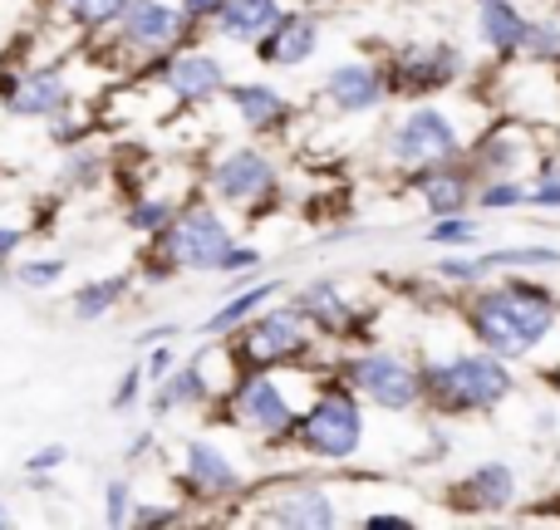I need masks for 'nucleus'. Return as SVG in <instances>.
<instances>
[{
  "label": "nucleus",
  "instance_id": "f257e3e1",
  "mask_svg": "<svg viewBox=\"0 0 560 530\" xmlns=\"http://www.w3.org/2000/svg\"><path fill=\"white\" fill-rule=\"evenodd\" d=\"M556 305L551 295L526 285H497L472 299V329L497 358H522L551 334Z\"/></svg>",
  "mask_w": 560,
  "mask_h": 530
},
{
  "label": "nucleus",
  "instance_id": "f03ea898",
  "mask_svg": "<svg viewBox=\"0 0 560 530\" xmlns=\"http://www.w3.org/2000/svg\"><path fill=\"white\" fill-rule=\"evenodd\" d=\"M418 388L438 398L453 413H467V408H492L512 393V374L497 354H463L447 358V364H433L428 374H418Z\"/></svg>",
  "mask_w": 560,
  "mask_h": 530
},
{
  "label": "nucleus",
  "instance_id": "7ed1b4c3",
  "mask_svg": "<svg viewBox=\"0 0 560 530\" xmlns=\"http://www.w3.org/2000/svg\"><path fill=\"white\" fill-rule=\"evenodd\" d=\"M300 437H305V447L315 457L339 462V457H349L359 447V437H364V417H359V408L349 403L345 393H325L305 417H300Z\"/></svg>",
  "mask_w": 560,
  "mask_h": 530
},
{
  "label": "nucleus",
  "instance_id": "20e7f679",
  "mask_svg": "<svg viewBox=\"0 0 560 530\" xmlns=\"http://www.w3.org/2000/svg\"><path fill=\"white\" fill-rule=\"evenodd\" d=\"M388 148H394V157L408 167H433V163H453V157L463 153V138H457V128L447 123L438 108H413V114L394 128V143Z\"/></svg>",
  "mask_w": 560,
  "mask_h": 530
},
{
  "label": "nucleus",
  "instance_id": "39448f33",
  "mask_svg": "<svg viewBox=\"0 0 560 530\" xmlns=\"http://www.w3.org/2000/svg\"><path fill=\"white\" fill-rule=\"evenodd\" d=\"M226 246H232V232H226V222L217 212H207V207L167 222V256H173L177 266L217 270L226 256Z\"/></svg>",
  "mask_w": 560,
  "mask_h": 530
},
{
  "label": "nucleus",
  "instance_id": "423d86ee",
  "mask_svg": "<svg viewBox=\"0 0 560 530\" xmlns=\"http://www.w3.org/2000/svg\"><path fill=\"white\" fill-rule=\"evenodd\" d=\"M349 384L359 388L364 398H374L378 408H394V413H404V408L418 403V374L408 364H398L394 354H359L354 364H349Z\"/></svg>",
  "mask_w": 560,
  "mask_h": 530
},
{
  "label": "nucleus",
  "instance_id": "0eeeda50",
  "mask_svg": "<svg viewBox=\"0 0 560 530\" xmlns=\"http://www.w3.org/2000/svg\"><path fill=\"white\" fill-rule=\"evenodd\" d=\"M482 39L492 49H532V55H560V30L551 25H532L526 15H516L512 0H487L482 20H477Z\"/></svg>",
  "mask_w": 560,
  "mask_h": 530
},
{
  "label": "nucleus",
  "instance_id": "6e6552de",
  "mask_svg": "<svg viewBox=\"0 0 560 530\" xmlns=\"http://www.w3.org/2000/svg\"><path fill=\"white\" fill-rule=\"evenodd\" d=\"M305 349V315L300 309H271L242 334V354L252 364H280Z\"/></svg>",
  "mask_w": 560,
  "mask_h": 530
},
{
  "label": "nucleus",
  "instance_id": "1a4fd4ad",
  "mask_svg": "<svg viewBox=\"0 0 560 530\" xmlns=\"http://www.w3.org/2000/svg\"><path fill=\"white\" fill-rule=\"evenodd\" d=\"M212 187L226 202H256V197H266L276 187V167H271V157H261L256 148H242V153L217 163Z\"/></svg>",
  "mask_w": 560,
  "mask_h": 530
},
{
  "label": "nucleus",
  "instance_id": "9d476101",
  "mask_svg": "<svg viewBox=\"0 0 560 530\" xmlns=\"http://www.w3.org/2000/svg\"><path fill=\"white\" fill-rule=\"evenodd\" d=\"M236 417L261 437H280V433H290V423H295V417H290V403L280 398V388L271 378H246V384L236 388Z\"/></svg>",
  "mask_w": 560,
  "mask_h": 530
},
{
  "label": "nucleus",
  "instance_id": "9b49d317",
  "mask_svg": "<svg viewBox=\"0 0 560 530\" xmlns=\"http://www.w3.org/2000/svg\"><path fill=\"white\" fill-rule=\"evenodd\" d=\"M457 506L467 511H502V506L516 502V476L506 462H482L467 482H457Z\"/></svg>",
  "mask_w": 560,
  "mask_h": 530
},
{
  "label": "nucleus",
  "instance_id": "f8f14e48",
  "mask_svg": "<svg viewBox=\"0 0 560 530\" xmlns=\"http://www.w3.org/2000/svg\"><path fill=\"white\" fill-rule=\"evenodd\" d=\"M183 30V10L163 5V0H128L124 5V35L143 49H158L167 39H177Z\"/></svg>",
  "mask_w": 560,
  "mask_h": 530
},
{
  "label": "nucleus",
  "instance_id": "ddd939ff",
  "mask_svg": "<svg viewBox=\"0 0 560 530\" xmlns=\"http://www.w3.org/2000/svg\"><path fill=\"white\" fill-rule=\"evenodd\" d=\"M212 20H217V30H222L226 39L252 45V39H261L266 30L280 20V0H217Z\"/></svg>",
  "mask_w": 560,
  "mask_h": 530
},
{
  "label": "nucleus",
  "instance_id": "4468645a",
  "mask_svg": "<svg viewBox=\"0 0 560 530\" xmlns=\"http://www.w3.org/2000/svg\"><path fill=\"white\" fill-rule=\"evenodd\" d=\"M315 45H319L315 20L310 15H285L261 35V59L266 64H300V59L315 55Z\"/></svg>",
  "mask_w": 560,
  "mask_h": 530
},
{
  "label": "nucleus",
  "instance_id": "2eb2a0df",
  "mask_svg": "<svg viewBox=\"0 0 560 530\" xmlns=\"http://www.w3.org/2000/svg\"><path fill=\"white\" fill-rule=\"evenodd\" d=\"M325 94L335 98V108H345V114H364V108L378 104L384 79H378V69H369V64H339V69H329Z\"/></svg>",
  "mask_w": 560,
  "mask_h": 530
},
{
  "label": "nucleus",
  "instance_id": "dca6fc26",
  "mask_svg": "<svg viewBox=\"0 0 560 530\" xmlns=\"http://www.w3.org/2000/svg\"><path fill=\"white\" fill-rule=\"evenodd\" d=\"M167 89H173L183 104H197V98H212L222 89V59L212 55H177L167 64Z\"/></svg>",
  "mask_w": 560,
  "mask_h": 530
},
{
  "label": "nucleus",
  "instance_id": "f3484780",
  "mask_svg": "<svg viewBox=\"0 0 560 530\" xmlns=\"http://www.w3.org/2000/svg\"><path fill=\"white\" fill-rule=\"evenodd\" d=\"M457 69H463V55H457L453 45H418L404 55V84L413 89H443L457 79Z\"/></svg>",
  "mask_w": 560,
  "mask_h": 530
},
{
  "label": "nucleus",
  "instance_id": "a211bd4d",
  "mask_svg": "<svg viewBox=\"0 0 560 530\" xmlns=\"http://www.w3.org/2000/svg\"><path fill=\"white\" fill-rule=\"evenodd\" d=\"M271 521L325 530V526L339 521V511H335V502H329L325 492H315V486H295V492H285V496H276L271 502Z\"/></svg>",
  "mask_w": 560,
  "mask_h": 530
},
{
  "label": "nucleus",
  "instance_id": "6ab92c4d",
  "mask_svg": "<svg viewBox=\"0 0 560 530\" xmlns=\"http://www.w3.org/2000/svg\"><path fill=\"white\" fill-rule=\"evenodd\" d=\"M187 482L192 486H202L207 496H226V492H236V467L226 462V452L222 447H212V443H187Z\"/></svg>",
  "mask_w": 560,
  "mask_h": 530
},
{
  "label": "nucleus",
  "instance_id": "aec40b11",
  "mask_svg": "<svg viewBox=\"0 0 560 530\" xmlns=\"http://www.w3.org/2000/svg\"><path fill=\"white\" fill-rule=\"evenodd\" d=\"M10 108L15 114H59L65 108V79L55 69H39V74H25L10 94Z\"/></svg>",
  "mask_w": 560,
  "mask_h": 530
},
{
  "label": "nucleus",
  "instance_id": "412c9836",
  "mask_svg": "<svg viewBox=\"0 0 560 530\" xmlns=\"http://www.w3.org/2000/svg\"><path fill=\"white\" fill-rule=\"evenodd\" d=\"M300 315L315 319L319 329H349V319H354V309L345 305V295H339L329 280H319V285H310L305 295H300Z\"/></svg>",
  "mask_w": 560,
  "mask_h": 530
},
{
  "label": "nucleus",
  "instance_id": "4be33fe9",
  "mask_svg": "<svg viewBox=\"0 0 560 530\" xmlns=\"http://www.w3.org/2000/svg\"><path fill=\"white\" fill-rule=\"evenodd\" d=\"M232 104L252 128H276L280 118H285V98H280L276 89H266V84H236Z\"/></svg>",
  "mask_w": 560,
  "mask_h": 530
},
{
  "label": "nucleus",
  "instance_id": "5701e85b",
  "mask_svg": "<svg viewBox=\"0 0 560 530\" xmlns=\"http://www.w3.org/2000/svg\"><path fill=\"white\" fill-rule=\"evenodd\" d=\"M197 398H207V378H202V364H187V368H177V374L163 378L153 408L167 413V408H187V403H197Z\"/></svg>",
  "mask_w": 560,
  "mask_h": 530
},
{
  "label": "nucleus",
  "instance_id": "b1692460",
  "mask_svg": "<svg viewBox=\"0 0 560 530\" xmlns=\"http://www.w3.org/2000/svg\"><path fill=\"white\" fill-rule=\"evenodd\" d=\"M276 280H266V285H256V290H242V295H236L232 299V305H226V309H217V315H207V334H226V329H236V325H242V319H252L256 315V309H261L266 305V299H271L276 295Z\"/></svg>",
  "mask_w": 560,
  "mask_h": 530
},
{
  "label": "nucleus",
  "instance_id": "393cba45",
  "mask_svg": "<svg viewBox=\"0 0 560 530\" xmlns=\"http://www.w3.org/2000/svg\"><path fill=\"white\" fill-rule=\"evenodd\" d=\"M477 280L482 275H492V270H502V266H560V251L556 246H512V251H487V256H477Z\"/></svg>",
  "mask_w": 560,
  "mask_h": 530
},
{
  "label": "nucleus",
  "instance_id": "a878e982",
  "mask_svg": "<svg viewBox=\"0 0 560 530\" xmlns=\"http://www.w3.org/2000/svg\"><path fill=\"white\" fill-rule=\"evenodd\" d=\"M128 290V280L124 275H108V280H94V285H84L74 295V315L79 319H98V315H108V309L118 305V295Z\"/></svg>",
  "mask_w": 560,
  "mask_h": 530
},
{
  "label": "nucleus",
  "instance_id": "bb28decb",
  "mask_svg": "<svg viewBox=\"0 0 560 530\" xmlns=\"http://www.w3.org/2000/svg\"><path fill=\"white\" fill-rule=\"evenodd\" d=\"M423 202L433 207L438 216L457 212V207L467 202V182H463V177H453V173H428L423 177Z\"/></svg>",
  "mask_w": 560,
  "mask_h": 530
},
{
  "label": "nucleus",
  "instance_id": "cd10ccee",
  "mask_svg": "<svg viewBox=\"0 0 560 530\" xmlns=\"http://www.w3.org/2000/svg\"><path fill=\"white\" fill-rule=\"evenodd\" d=\"M428 242L433 246H467V242H477V226L467 222V216H438V226L428 232Z\"/></svg>",
  "mask_w": 560,
  "mask_h": 530
},
{
  "label": "nucleus",
  "instance_id": "c85d7f7f",
  "mask_svg": "<svg viewBox=\"0 0 560 530\" xmlns=\"http://www.w3.org/2000/svg\"><path fill=\"white\" fill-rule=\"evenodd\" d=\"M69 10H74V20H84V25H104V20L124 15L128 0H65Z\"/></svg>",
  "mask_w": 560,
  "mask_h": 530
},
{
  "label": "nucleus",
  "instance_id": "c756f323",
  "mask_svg": "<svg viewBox=\"0 0 560 530\" xmlns=\"http://www.w3.org/2000/svg\"><path fill=\"white\" fill-rule=\"evenodd\" d=\"M128 222H133L138 232H163V226L173 222V207H167V202H138Z\"/></svg>",
  "mask_w": 560,
  "mask_h": 530
},
{
  "label": "nucleus",
  "instance_id": "7c9ffc66",
  "mask_svg": "<svg viewBox=\"0 0 560 530\" xmlns=\"http://www.w3.org/2000/svg\"><path fill=\"white\" fill-rule=\"evenodd\" d=\"M526 202H536V207H560V163L546 167L536 187H526Z\"/></svg>",
  "mask_w": 560,
  "mask_h": 530
},
{
  "label": "nucleus",
  "instance_id": "2f4dec72",
  "mask_svg": "<svg viewBox=\"0 0 560 530\" xmlns=\"http://www.w3.org/2000/svg\"><path fill=\"white\" fill-rule=\"evenodd\" d=\"M59 275H65V261H30V266H20V280H25V285H55Z\"/></svg>",
  "mask_w": 560,
  "mask_h": 530
},
{
  "label": "nucleus",
  "instance_id": "473e14b6",
  "mask_svg": "<svg viewBox=\"0 0 560 530\" xmlns=\"http://www.w3.org/2000/svg\"><path fill=\"white\" fill-rule=\"evenodd\" d=\"M526 202V187H516V182H492L482 192V207H522Z\"/></svg>",
  "mask_w": 560,
  "mask_h": 530
},
{
  "label": "nucleus",
  "instance_id": "72a5a7b5",
  "mask_svg": "<svg viewBox=\"0 0 560 530\" xmlns=\"http://www.w3.org/2000/svg\"><path fill=\"white\" fill-rule=\"evenodd\" d=\"M128 521V482H108V526Z\"/></svg>",
  "mask_w": 560,
  "mask_h": 530
},
{
  "label": "nucleus",
  "instance_id": "f704fd0d",
  "mask_svg": "<svg viewBox=\"0 0 560 530\" xmlns=\"http://www.w3.org/2000/svg\"><path fill=\"white\" fill-rule=\"evenodd\" d=\"M246 266H261V256H256L252 251V246H226V256H222V266H217V270H226V275H232V270H246Z\"/></svg>",
  "mask_w": 560,
  "mask_h": 530
},
{
  "label": "nucleus",
  "instance_id": "c9c22d12",
  "mask_svg": "<svg viewBox=\"0 0 560 530\" xmlns=\"http://www.w3.org/2000/svg\"><path fill=\"white\" fill-rule=\"evenodd\" d=\"M138 388H143V368H128V374H124V388L114 393V408H128V403H133Z\"/></svg>",
  "mask_w": 560,
  "mask_h": 530
},
{
  "label": "nucleus",
  "instance_id": "e433bc0d",
  "mask_svg": "<svg viewBox=\"0 0 560 530\" xmlns=\"http://www.w3.org/2000/svg\"><path fill=\"white\" fill-rule=\"evenodd\" d=\"M59 462H65V447H45V452L30 457V472H55Z\"/></svg>",
  "mask_w": 560,
  "mask_h": 530
},
{
  "label": "nucleus",
  "instance_id": "4c0bfd02",
  "mask_svg": "<svg viewBox=\"0 0 560 530\" xmlns=\"http://www.w3.org/2000/svg\"><path fill=\"white\" fill-rule=\"evenodd\" d=\"M212 10H217V0H183V20H202Z\"/></svg>",
  "mask_w": 560,
  "mask_h": 530
},
{
  "label": "nucleus",
  "instance_id": "58836bf2",
  "mask_svg": "<svg viewBox=\"0 0 560 530\" xmlns=\"http://www.w3.org/2000/svg\"><path fill=\"white\" fill-rule=\"evenodd\" d=\"M20 242H25V232H20V226H5V232H0V261H5Z\"/></svg>",
  "mask_w": 560,
  "mask_h": 530
},
{
  "label": "nucleus",
  "instance_id": "ea45409f",
  "mask_svg": "<svg viewBox=\"0 0 560 530\" xmlns=\"http://www.w3.org/2000/svg\"><path fill=\"white\" fill-rule=\"evenodd\" d=\"M167 368H173V349H158V354L148 358V374H158V378H163Z\"/></svg>",
  "mask_w": 560,
  "mask_h": 530
},
{
  "label": "nucleus",
  "instance_id": "a19ab883",
  "mask_svg": "<svg viewBox=\"0 0 560 530\" xmlns=\"http://www.w3.org/2000/svg\"><path fill=\"white\" fill-rule=\"evenodd\" d=\"M364 526H408V521H404V516H369Z\"/></svg>",
  "mask_w": 560,
  "mask_h": 530
},
{
  "label": "nucleus",
  "instance_id": "79ce46f5",
  "mask_svg": "<svg viewBox=\"0 0 560 530\" xmlns=\"http://www.w3.org/2000/svg\"><path fill=\"white\" fill-rule=\"evenodd\" d=\"M5 521H10V516H5V506H0V526H5Z\"/></svg>",
  "mask_w": 560,
  "mask_h": 530
},
{
  "label": "nucleus",
  "instance_id": "37998d69",
  "mask_svg": "<svg viewBox=\"0 0 560 530\" xmlns=\"http://www.w3.org/2000/svg\"><path fill=\"white\" fill-rule=\"evenodd\" d=\"M0 285H5V270H0Z\"/></svg>",
  "mask_w": 560,
  "mask_h": 530
},
{
  "label": "nucleus",
  "instance_id": "c03bdc74",
  "mask_svg": "<svg viewBox=\"0 0 560 530\" xmlns=\"http://www.w3.org/2000/svg\"><path fill=\"white\" fill-rule=\"evenodd\" d=\"M477 5H487V0H477Z\"/></svg>",
  "mask_w": 560,
  "mask_h": 530
}]
</instances>
